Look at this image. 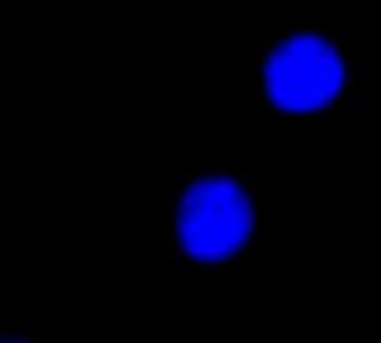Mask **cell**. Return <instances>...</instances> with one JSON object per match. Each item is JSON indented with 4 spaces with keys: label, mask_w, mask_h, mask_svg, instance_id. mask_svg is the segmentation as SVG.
<instances>
[{
    "label": "cell",
    "mask_w": 381,
    "mask_h": 343,
    "mask_svg": "<svg viewBox=\"0 0 381 343\" xmlns=\"http://www.w3.org/2000/svg\"><path fill=\"white\" fill-rule=\"evenodd\" d=\"M257 234L250 176L214 169L183 176L172 190V252L201 272H217L248 254Z\"/></svg>",
    "instance_id": "cell-1"
},
{
    "label": "cell",
    "mask_w": 381,
    "mask_h": 343,
    "mask_svg": "<svg viewBox=\"0 0 381 343\" xmlns=\"http://www.w3.org/2000/svg\"><path fill=\"white\" fill-rule=\"evenodd\" d=\"M352 80V61L332 32H274L257 49V105L267 114L332 112Z\"/></svg>",
    "instance_id": "cell-2"
},
{
    "label": "cell",
    "mask_w": 381,
    "mask_h": 343,
    "mask_svg": "<svg viewBox=\"0 0 381 343\" xmlns=\"http://www.w3.org/2000/svg\"><path fill=\"white\" fill-rule=\"evenodd\" d=\"M0 343H40L32 335H0Z\"/></svg>",
    "instance_id": "cell-3"
}]
</instances>
